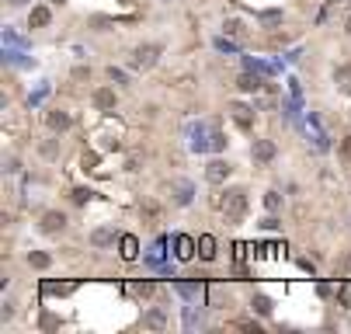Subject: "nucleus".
<instances>
[{
    "label": "nucleus",
    "instance_id": "obj_32",
    "mask_svg": "<svg viewBox=\"0 0 351 334\" xmlns=\"http://www.w3.org/2000/svg\"><path fill=\"white\" fill-rule=\"evenodd\" d=\"M327 4H341V0H327Z\"/></svg>",
    "mask_w": 351,
    "mask_h": 334
},
{
    "label": "nucleus",
    "instance_id": "obj_24",
    "mask_svg": "<svg viewBox=\"0 0 351 334\" xmlns=\"http://www.w3.org/2000/svg\"><path fill=\"white\" fill-rule=\"evenodd\" d=\"M153 289H157L153 282H139V285H136V292H139V296H153Z\"/></svg>",
    "mask_w": 351,
    "mask_h": 334
},
{
    "label": "nucleus",
    "instance_id": "obj_16",
    "mask_svg": "<svg viewBox=\"0 0 351 334\" xmlns=\"http://www.w3.org/2000/svg\"><path fill=\"white\" fill-rule=\"evenodd\" d=\"M49 129L52 132H66L70 129V115L66 111H49Z\"/></svg>",
    "mask_w": 351,
    "mask_h": 334
},
{
    "label": "nucleus",
    "instance_id": "obj_9",
    "mask_svg": "<svg viewBox=\"0 0 351 334\" xmlns=\"http://www.w3.org/2000/svg\"><path fill=\"white\" fill-rule=\"evenodd\" d=\"M143 327H146V331H164V327H167V313H164V310L143 313Z\"/></svg>",
    "mask_w": 351,
    "mask_h": 334
},
{
    "label": "nucleus",
    "instance_id": "obj_27",
    "mask_svg": "<svg viewBox=\"0 0 351 334\" xmlns=\"http://www.w3.org/2000/svg\"><path fill=\"white\" fill-rule=\"evenodd\" d=\"M73 285H46V292H56V296H66Z\"/></svg>",
    "mask_w": 351,
    "mask_h": 334
},
{
    "label": "nucleus",
    "instance_id": "obj_2",
    "mask_svg": "<svg viewBox=\"0 0 351 334\" xmlns=\"http://www.w3.org/2000/svg\"><path fill=\"white\" fill-rule=\"evenodd\" d=\"M160 52H164V46H157V42H150V46H136V52H132V66L150 70L153 63L160 59Z\"/></svg>",
    "mask_w": 351,
    "mask_h": 334
},
{
    "label": "nucleus",
    "instance_id": "obj_14",
    "mask_svg": "<svg viewBox=\"0 0 351 334\" xmlns=\"http://www.w3.org/2000/svg\"><path fill=\"white\" fill-rule=\"evenodd\" d=\"M199 257H202V261H212V257H216V240L209 233L199 237Z\"/></svg>",
    "mask_w": 351,
    "mask_h": 334
},
{
    "label": "nucleus",
    "instance_id": "obj_29",
    "mask_svg": "<svg viewBox=\"0 0 351 334\" xmlns=\"http://www.w3.org/2000/svg\"><path fill=\"white\" fill-rule=\"evenodd\" d=\"M240 31V21H226V35H237Z\"/></svg>",
    "mask_w": 351,
    "mask_h": 334
},
{
    "label": "nucleus",
    "instance_id": "obj_7",
    "mask_svg": "<svg viewBox=\"0 0 351 334\" xmlns=\"http://www.w3.org/2000/svg\"><path fill=\"white\" fill-rule=\"evenodd\" d=\"M171 195H174L177 206H188L191 195H195V184H191V181H174V184H171Z\"/></svg>",
    "mask_w": 351,
    "mask_h": 334
},
{
    "label": "nucleus",
    "instance_id": "obj_26",
    "mask_svg": "<svg viewBox=\"0 0 351 334\" xmlns=\"http://www.w3.org/2000/svg\"><path fill=\"white\" fill-rule=\"evenodd\" d=\"M87 77H91L87 66H76V70H73V80H87Z\"/></svg>",
    "mask_w": 351,
    "mask_h": 334
},
{
    "label": "nucleus",
    "instance_id": "obj_23",
    "mask_svg": "<svg viewBox=\"0 0 351 334\" xmlns=\"http://www.w3.org/2000/svg\"><path fill=\"white\" fill-rule=\"evenodd\" d=\"M261 227H264V230H278V227H282V223H278L275 216H264V219H261Z\"/></svg>",
    "mask_w": 351,
    "mask_h": 334
},
{
    "label": "nucleus",
    "instance_id": "obj_25",
    "mask_svg": "<svg viewBox=\"0 0 351 334\" xmlns=\"http://www.w3.org/2000/svg\"><path fill=\"white\" fill-rule=\"evenodd\" d=\"M56 154H59L56 143H42V157H56Z\"/></svg>",
    "mask_w": 351,
    "mask_h": 334
},
{
    "label": "nucleus",
    "instance_id": "obj_17",
    "mask_svg": "<svg viewBox=\"0 0 351 334\" xmlns=\"http://www.w3.org/2000/svg\"><path fill=\"white\" fill-rule=\"evenodd\" d=\"M237 87H240V91H247V94H254V91L261 87V77H254V73H244V77L237 80Z\"/></svg>",
    "mask_w": 351,
    "mask_h": 334
},
{
    "label": "nucleus",
    "instance_id": "obj_22",
    "mask_svg": "<svg viewBox=\"0 0 351 334\" xmlns=\"http://www.w3.org/2000/svg\"><path fill=\"white\" fill-rule=\"evenodd\" d=\"M223 146H226L223 132H212V136H209V150H223Z\"/></svg>",
    "mask_w": 351,
    "mask_h": 334
},
{
    "label": "nucleus",
    "instance_id": "obj_33",
    "mask_svg": "<svg viewBox=\"0 0 351 334\" xmlns=\"http://www.w3.org/2000/svg\"><path fill=\"white\" fill-rule=\"evenodd\" d=\"M348 31H351V18H348Z\"/></svg>",
    "mask_w": 351,
    "mask_h": 334
},
{
    "label": "nucleus",
    "instance_id": "obj_20",
    "mask_svg": "<svg viewBox=\"0 0 351 334\" xmlns=\"http://www.w3.org/2000/svg\"><path fill=\"white\" fill-rule=\"evenodd\" d=\"M264 206H268V212H275L282 206V195L278 192H264Z\"/></svg>",
    "mask_w": 351,
    "mask_h": 334
},
{
    "label": "nucleus",
    "instance_id": "obj_5",
    "mask_svg": "<svg viewBox=\"0 0 351 334\" xmlns=\"http://www.w3.org/2000/svg\"><path fill=\"white\" fill-rule=\"evenodd\" d=\"M195 251H199V244H195L191 237H184V233L174 237V254H177V261H191Z\"/></svg>",
    "mask_w": 351,
    "mask_h": 334
},
{
    "label": "nucleus",
    "instance_id": "obj_13",
    "mask_svg": "<svg viewBox=\"0 0 351 334\" xmlns=\"http://www.w3.org/2000/svg\"><path fill=\"white\" fill-rule=\"evenodd\" d=\"M251 310H254L257 317H271V310H275V303H271L268 296H261V292H257V296H251Z\"/></svg>",
    "mask_w": 351,
    "mask_h": 334
},
{
    "label": "nucleus",
    "instance_id": "obj_1",
    "mask_svg": "<svg viewBox=\"0 0 351 334\" xmlns=\"http://www.w3.org/2000/svg\"><path fill=\"white\" fill-rule=\"evenodd\" d=\"M223 212L229 223H240L247 216V192L244 188H229L226 192V202H223Z\"/></svg>",
    "mask_w": 351,
    "mask_h": 334
},
{
    "label": "nucleus",
    "instance_id": "obj_28",
    "mask_svg": "<svg viewBox=\"0 0 351 334\" xmlns=\"http://www.w3.org/2000/svg\"><path fill=\"white\" fill-rule=\"evenodd\" d=\"M216 46H219V49H223V52H237V46H233V42H226V39H219V42H216Z\"/></svg>",
    "mask_w": 351,
    "mask_h": 334
},
{
    "label": "nucleus",
    "instance_id": "obj_6",
    "mask_svg": "<svg viewBox=\"0 0 351 334\" xmlns=\"http://www.w3.org/2000/svg\"><path fill=\"white\" fill-rule=\"evenodd\" d=\"M63 227H66V212H59V209L42 212V230H46V233H59Z\"/></svg>",
    "mask_w": 351,
    "mask_h": 334
},
{
    "label": "nucleus",
    "instance_id": "obj_31",
    "mask_svg": "<svg viewBox=\"0 0 351 334\" xmlns=\"http://www.w3.org/2000/svg\"><path fill=\"white\" fill-rule=\"evenodd\" d=\"M7 4H11V7H21V4H28V0H7Z\"/></svg>",
    "mask_w": 351,
    "mask_h": 334
},
{
    "label": "nucleus",
    "instance_id": "obj_19",
    "mask_svg": "<svg viewBox=\"0 0 351 334\" xmlns=\"http://www.w3.org/2000/svg\"><path fill=\"white\" fill-rule=\"evenodd\" d=\"M108 80H111V84H129L125 70H119V66H108Z\"/></svg>",
    "mask_w": 351,
    "mask_h": 334
},
{
    "label": "nucleus",
    "instance_id": "obj_8",
    "mask_svg": "<svg viewBox=\"0 0 351 334\" xmlns=\"http://www.w3.org/2000/svg\"><path fill=\"white\" fill-rule=\"evenodd\" d=\"M94 108L98 111H115V91L111 87H98L94 91Z\"/></svg>",
    "mask_w": 351,
    "mask_h": 334
},
{
    "label": "nucleus",
    "instance_id": "obj_11",
    "mask_svg": "<svg viewBox=\"0 0 351 334\" xmlns=\"http://www.w3.org/2000/svg\"><path fill=\"white\" fill-rule=\"evenodd\" d=\"M119 244H122V257H125V261H136V257H139V240L132 233L119 237Z\"/></svg>",
    "mask_w": 351,
    "mask_h": 334
},
{
    "label": "nucleus",
    "instance_id": "obj_4",
    "mask_svg": "<svg viewBox=\"0 0 351 334\" xmlns=\"http://www.w3.org/2000/svg\"><path fill=\"white\" fill-rule=\"evenodd\" d=\"M275 143H271V139H254V146H251V157L257 160V164H271V160H275Z\"/></svg>",
    "mask_w": 351,
    "mask_h": 334
},
{
    "label": "nucleus",
    "instance_id": "obj_18",
    "mask_svg": "<svg viewBox=\"0 0 351 334\" xmlns=\"http://www.w3.org/2000/svg\"><path fill=\"white\" fill-rule=\"evenodd\" d=\"M334 80L344 87V91H351V70L348 66H341V70H334Z\"/></svg>",
    "mask_w": 351,
    "mask_h": 334
},
{
    "label": "nucleus",
    "instance_id": "obj_10",
    "mask_svg": "<svg viewBox=\"0 0 351 334\" xmlns=\"http://www.w3.org/2000/svg\"><path fill=\"white\" fill-rule=\"evenodd\" d=\"M52 21V11L49 7H31V14H28V28H46Z\"/></svg>",
    "mask_w": 351,
    "mask_h": 334
},
{
    "label": "nucleus",
    "instance_id": "obj_34",
    "mask_svg": "<svg viewBox=\"0 0 351 334\" xmlns=\"http://www.w3.org/2000/svg\"><path fill=\"white\" fill-rule=\"evenodd\" d=\"M59 4H63V0H59Z\"/></svg>",
    "mask_w": 351,
    "mask_h": 334
},
{
    "label": "nucleus",
    "instance_id": "obj_21",
    "mask_svg": "<svg viewBox=\"0 0 351 334\" xmlns=\"http://www.w3.org/2000/svg\"><path fill=\"white\" fill-rule=\"evenodd\" d=\"M91 195H94L91 188H76V192H73V202H76V206H84V202H91Z\"/></svg>",
    "mask_w": 351,
    "mask_h": 334
},
{
    "label": "nucleus",
    "instance_id": "obj_12",
    "mask_svg": "<svg viewBox=\"0 0 351 334\" xmlns=\"http://www.w3.org/2000/svg\"><path fill=\"white\" fill-rule=\"evenodd\" d=\"M115 237H119V233H115L111 227H101V230H94V233H91V244H94V247H111V244H115Z\"/></svg>",
    "mask_w": 351,
    "mask_h": 334
},
{
    "label": "nucleus",
    "instance_id": "obj_30",
    "mask_svg": "<svg viewBox=\"0 0 351 334\" xmlns=\"http://www.w3.org/2000/svg\"><path fill=\"white\" fill-rule=\"evenodd\" d=\"M341 154H344V157H348V160H351V136H348V139H344V143H341Z\"/></svg>",
    "mask_w": 351,
    "mask_h": 334
},
{
    "label": "nucleus",
    "instance_id": "obj_15",
    "mask_svg": "<svg viewBox=\"0 0 351 334\" xmlns=\"http://www.w3.org/2000/svg\"><path fill=\"white\" fill-rule=\"evenodd\" d=\"M28 265L38 268V272H46V268L52 265V254H46V251H31V254H28Z\"/></svg>",
    "mask_w": 351,
    "mask_h": 334
},
{
    "label": "nucleus",
    "instance_id": "obj_3",
    "mask_svg": "<svg viewBox=\"0 0 351 334\" xmlns=\"http://www.w3.org/2000/svg\"><path fill=\"white\" fill-rule=\"evenodd\" d=\"M229 171H233V167H229L226 160H219V157H216V160H209V164H205V181H209V184H223V181L229 178Z\"/></svg>",
    "mask_w": 351,
    "mask_h": 334
}]
</instances>
